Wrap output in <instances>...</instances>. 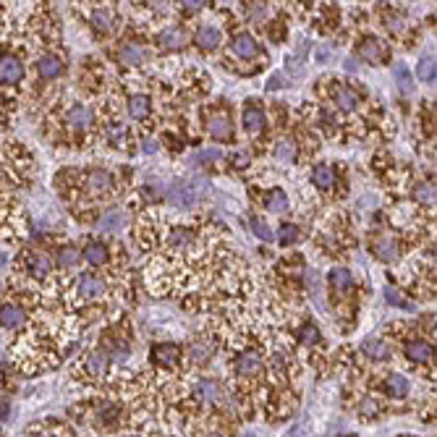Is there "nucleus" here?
<instances>
[{"instance_id": "nucleus-1", "label": "nucleus", "mask_w": 437, "mask_h": 437, "mask_svg": "<svg viewBox=\"0 0 437 437\" xmlns=\"http://www.w3.org/2000/svg\"><path fill=\"white\" fill-rule=\"evenodd\" d=\"M194 401H197L202 409H223L225 390L220 387V382H215V380H197V382H194Z\"/></svg>"}, {"instance_id": "nucleus-2", "label": "nucleus", "mask_w": 437, "mask_h": 437, "mask_svg": "<svg viewBox=\"0 0 437 437\" xmlns=\"http://www.w3.org/2000/svg\"><path fill=\"white\" fill-rule=\"evenodd\" d=\"M233 369H236V378L241 382H251V380L262 378V369H265V361H262V353L259 351H241L233 361Z\"/></svg>"}, {"instance_id": "nucleus-3", "label": "nucleus", "mask_w": 437, "mask_h": 437, "mask_svg": "<svg viewBox=\"0 0 437 437\" xmlns=\"http://www.w3.org/2000/svg\"><path fill=\"white\" fill-rule=\"evenodd\" d=\"M24 74V60L18 58L16 52H0V86L21 84Z\"/></svg>"}, {"instance_id": "nucleus-4", "label": "nucleus", "mask_w": 437, "mask_h": 437, "mask_svg": "<svg viewBox=\"0 0 437 437\" xmlns=\"http://www.w3.org/2000/svg\"><path fill=\"white\" fill-rule=\"evenodd\" d=\"M92 424L97 429H118L120 427V403L118 401H100L92 409Z\"/></svg>"}, {"instance_id": "nucleus-5", "label": "nucleus", "mask_w": 437, "mask_h": 437, "mask_svg": "<svg viewBox=\"0 0 437 437\" xmlns=\"http://www.w3.org/2000/svg\"><path fill=\"white\" fill-rule=\"evenodd\" d=\"M24 270H26V278H32V280H47L52 273V262L47 254H42V251H24Z\"/></svg>"}, {"instance_id": "nucleus-6", "label": "nucleus", "mask_w": 437, "mask_h": 437, "mask_svg": "<svg viewBox=\"0 0 437 437\" xmlns=\"http://www.w3.org/2000/svg\"><path fill=\"white\" fill-rule=\"evenodd\" d=\"M26 322H29V312H26V307L21 301H6V304H0V327L18 330Z\"/></svg>"}, {"instance_id": "nucleus-7", "label": "nucleus", "mask_w": 437, "mask_h": 437, "mask_svg": "<svg viewBox=\"0 0 437 437\" xmlns=\"http://www.w3.org/2000/svg\"><path fill=\"white\" fill-rule=\"evenodd\" d=\"M84 191L89 197H108L113 191V176L103 168H95L84 176Z\"/></svg>"}, {"instance_id": "nucleus-8", "label": "nucleus", "mask_w": 437, "mask_h": 437, "mask_svg": "<svg viewBox=\"0 0 437 437\" xmlns=\"http://www.w3.org/2000/svg\"><path fill=\"white\" fill-rule=\"evenodd\" d=\"M105 291H108V285H105L103 278H97V275H81L76 283V296L81 301H97L103 299Z\"/></svg>"}, {"instance_id": "nucleus-9", "label": "nucleus", "mask_w": 437, "mask_h": 437, "mask_svg": "<svg viewBox=\"0 0 437 437\" xmlns=\"http://www.w3.org/2000/svg\"><path fill=\"white\" fill-rule=\"evenodd\" d=\"M35 69H37V76L42 79V81H52V79L63 76V60L55 52H42L35 60Z\"/></svg>"}, {"instance_id": "nucleus-10", "label": "nucleus", "mask_w": 437, "mask_h": 437, "mask_svg": "<svg viewBox=\"0 0 437 437\" xmlns=\"http://www.w3.org/2000/svg\"><path fill=\"white\" fill-rule=\"evenodd\" d=\"M26 437H74V432H71V427L66 421L42 419L26 432Z\"/></svg>"}, {"instance_id": "nucleus-11", "label": "nucleus", "mask_w": 437, "mask_h": 437, "mask_svg": "<svg viewBox=\"0 0 437 437\" xmlns=\"http://www.w3.org/2000/svg\"><path fill=\"white\" fill-rule=\"evenodd\" d=\"M66 123H69L74 131H86L95 126V113L89 110L86 105H71L66 110Z\"/></svg>"}, {"instance_id": "nucleus-12", "label": "nucleus", "mask_w": 437, "mask_h": 437, "mask_svg": "<svg viewBox=\"0 0 437 437\" xmlns=\"http://www.w3.org/2000/svg\"><path fill=\"white\" fill-rule=\"evenodd\" d=\"M152 361L157 367L163 369H173L181 364V348L176 343H160V346H154L152 348Z\"/></svg>"}, {"instance_id": "nucleus-13", "label": "nucleus", "mask_w": 437, "mask_h": 437, "mask_svg": "<svg viewBox=\"0 0 437 437\" xmlns=\"http://www.w3.org/2000/svg\"><path fill=\"white\" fill-rule=\"evenodd\" d=\"M372 251H375V257L382 259V262H393V259L398 257V241H395V236H390V233H380V236L372 239Z\"/></svg>"}, {"instance_id": "nucleus-14", "label": "nucleus", "mask_w": 437, "mask_h": 437, "mask_svg": "<svg viewBox=\"0 0 437 437\" xmlns=\"http://www.w3.org/2000/svg\"><path fill=\"white\" fill-rule=\"evenodd\" d=\"M81 367H84L86 378L92 382H100L105 378V372H108V356L103 351H89L81 361Z\"/></svg>"}, {"instance_id": "nucleus-15", "label": "nucleus", "mask_w": 437, "mask_h": 437, "mask_svg": "<svg viewBox=\"0 0 437 437\" xmlns=\"http://www.w3.org/2000/svg\"><path fill=\"white\" fill-rule=\"evenodd\" d=\"M406 359H409V364L424 367V364H432L435 351H432V346L427 341H412L406 346Z\"/></svg>"}, {"instance_id": "nucleus-16", "label": "nucleus", "mask_w": 437, "mask_h": 437, "mask_svg": "<svg viewBox=\"0 0 437 437\" xmlns=\"http://www.w3.org/2000/svg\"><path fill=\"white\" fill-rule=\"evenodd\" d=\"M359 55L364 60H369V63H385V60H387L385 45L380 42V40H375V37H367V40H361Z\"/></svg>"}, {"instance_id": "nucleus-17", "label": "nucleus", "mask_w": 437, "mask_h": 437, "mask_svg": "<svg viewBox=\"0 0 437 437\" xmlns=\"http://www.w3.org/2000/svg\"><path fill=\"white\" fill-rule=\"evenodd\" d=\"M207 131L215 139H220V142H231L233 139V123L225 113H217V115H212V118L207 120Z\"/></svg>"}, {"instance_id": "nucleus-18", "label": "nucleus", "mask_w": 437, "mask_h": 437, "mask_svg": "<svg viewBox=\"0 0 437 437\" xmlns=\"http://www.w3.org/2000/svg\"><path fill=\"white\" fill-rule=\"evenodd\" d=\"M361 351L367 353L369 361H390V346L385 341H380V338H367V341L361 343Z\"/></svg>"}, {"instance_id": "nucleus-19", "label": "nucleus", "mask_w": 437, "mask_h": 437, "mask_svg": "<svg viewBox=\"0 0 437 437\" xmlns=\"http://www.w3.org/2000/svg\"><path fill=\"white\" fill-rule=\"evenodd\" d=\"M231 50L239 55V58L249 60V58H257L259 55V45L254 42V37L251 35H236L231 42Z\"/></svg>"}, {"instance_id": "nucleus-20", "label": "nucleus", "mask_w": 437, "mask_h": 437, "mask_svg": "<svg viewBox=\"0 0 437 437\" xmlns=\"http://www.w3.org/2000/svg\"><path fill=\"white\" fill-rule=\"evenodd\" d=\"M220 42H223V32L217 26L205 24L197 29V45L202 50H215V47H220Z\"/></svg>"}, {"instance_id": "nucleus-21", "label": "nucleus", "mask_w": 437, "mask_h": 437, "mask_svg": "<svg viewBox=\"0 0 437 437\" xmlns=\"http://www.w3.org/2000/svg\"><path fill=\"white\" fill-rule=\"evenodd\" d=\"M409 390H412V385H409V380L403 378V375H398V372H390L385 378V393L387 398H406L409 395Z\"/></svg>"}, {"instance_id": "nucleus-22", "label": "nucleus", "mask_w": 437, "mask_h": 437, "mask_svg": "<svg viewBox=\"0 0 437 437\" xmlns=\"http://www.w3.org/2000/svg\"><path fill=\"white\" fill-rule=\"evenodd\" d=\"M157 42L163 45L165 50H178V47H183V45H186V32H183L181 26H168V29H163V32H160Z\"/></svg>"}, {"instance_id": "nucleus-23", "label": "nucleus", "mask_w": 437, "mask_h": 437, "mask_svg": "<svg viewBox=\"0 0 437 437\" xmlns=\"http://www.w3.org/2000/svg\"><path fill=\"white\" fill-rule=\"evenodd\" d=\"M197 189L191 186V183H176L171 191V199H173V205H178L183 207V210H189L194 202H197Z\"/></svg>"}, {"instance_id": "nucleus-24", "label": "nucleus", "mask_w": 437, "mask_h": 437, "mask_svg": "<svg viewBox=\"0 0 437 437\" xmlns=\"http://www.w3.org/2000/svg\"><path fill=\"white\" fill-rule=\"evenodd\" d=\"M212 353H215L212 341H207V338H194V341H191L189 356L194 364H207V361L212 359Z\"/></svg>"}, {"instance_id": "nucleus-25", "label": "nucleus", "mask_w": 437, "mask_h": 437, "mask_svg": "<svg viewBox=\"0 0 437 437\" xmlns=\"http://www.w3.org/2000/svg\"><path fill=\"white\" fill-rule=\"evenodd\" d=\"M333 100H335V105H338L343 113L356 110V105H359V97H356V92H353V89H348V86H343V84H338L333 89Z\"/></svg>"}, {"instance_id": "nucleus-26", "label": "nucleus", "mask_w": 437, "mask_h": 437, "mask_svg": "<svg viewBox=\"0 0 437 437\" xmlns=\"http://www.w3.org/2000/svg\"><path fill=\"white\" fill-rule=\"evenodd\" d=\"M241 120H244V129H246L249 134H259V131L265 129L267 115L262 108H246L244 115H241Z\"/></svg>"}, {"instance_id": "nucleus-27", "label": "nucleus", "mask_w": 437, "mask_h": 437, "mask_svg": "<svg viewBox=\"0 0 437 437\" xmlns=\"http://www.w3.org/2000/svg\"><path fill=\"white\" fill-rule=\"evenodd\" d=\"M81 257L89 262V265H105L108 262V246L100 244V241H86V246L81 249Z\"/></svg>"}, {"instance_id": "nucleus-28", "label": "nucleus", "mask_w": 437, "mask_h": 437, "mask_svg": "<svg viewBox=\"0 0 437 437\" xmlns=\"http://www.w3.org/2000/svg\"><path fill=\"white\" fill-rule=\"evenodd\" d=\"M144 58H147V52H144V47H139V45H123L118 52V60L120 63H126V66H139Z\"/></svg>"}, {"instance_id": "nucleus-29", "label": "nucleus", "mask_w": 437, "mask_h": 437, "mask_svg": "<svg viewBox=\"0 0 437 437\" xmlns=\"http://www.w3.org/2000/svg\"><path fill=\"white\" fill-rule=\"evenodd\" d=\"M312 183H314L317 189L327 191L335 183L333 168H330V165H317V168H314V173H312Z\"/></svg>"}, {"instance_id": "nucleus-30", "label": "nucleus", "mask_w": 437, "mask_h": 437, "mask_svg": "<svg viewBox=\"0 0 437 437\" xmlns=\"http://www.w3.org/2000/svg\"><path fill=\"white\" fill-rule=\"evenodd\" d=\"M123 225V215L118 210H110V212H105L100 217V223H97V231L100 233H115Z\"/></svg>"}, {"instance_id": "nucleus-31", "label": "nucleus", "mask_w": 437, "mask_h": 437, "mask_svg": "<svg viewBox=\"0 0 437 437\" xmlns=\"http://www.w3.org/2000/svg\"><path fill=\"white\" fill-rule=\"evenodd\" d=\"M330 285H333V288H338V291H348V288L353 285L351 273H348L346 267H335L333 273H330Z\"/></svg>"}, {"instance_id": "nucleus-32", "label": "nucleus", "mask_w": 437, "mask_h": 437, "mask_svg": "<svg viewBox=\"0 0 437 437\" xmlns=\"http://www.w3.org/2000/svg\"><path fill=\"white\" fill-rule=\"evenodd\" d=\"M149 97L147 95H134L129 100V113H131V118H147L149 115Z\"/></svg>"}, {"instance_id": "nucleus-33", "label": "nucleus", "mask_w": 437, "mask_h": 437, "mask_svg": "<svg viewBox=\"0 0 437 437\" xmlns=\"http://www.w3.org/2000/svg\"><path fill=\"white\" fill-rule=\"evenodd\" d=\"M92 26H95L97 32H110L113 29V13L108 8H97L92 16H89Z\"/></svg>"}, {"instance_id": "nucleus-34", "label": "nucleus", "mask_w": 437, "mask_h": 437, "mask_svg": "<svg viewBox=\"0 0 437 437\" xmlns=\"http://www.w3.org/2000/svg\"><path fill=\"white\" fill-rule=\"evenodd\" d=\"M265 207L270 212H285V207H288V197H285V191L275 189L270 191V197L265 199Z\"/></svg>"}, {"instance_id": "nucleus-35", "label": "nucleus", "mask_w": 437, "mask_h": 437, "mask_svg": "<svg viewBox=\"0 0 437 437\" xmlns=\"http://www.w3.org/2000/svg\"><path fill=\"white\" fill-rule=\"evenodd\" d=\"M416 74H419L421 81L432 84V81H435V55H424V58L419 60V69H416Z\"/></svg>"}, {"instance_id": "nucleus-36", "label": "nucleus", "mask_w": 437, "mask_h": 437, "mask_svg": "<svg viewBox=\"0 0 437 437\" xmlns=\"http://www.w3.org/2000/svg\"><path fill=\"white\" fill-rule=\"evenodd\" d=\"M380 412H382V406H380V401H375V398H364V401L359 403L361 419H375V416H380Z\"/></svg>"}, {"instance_id": "nucleus-37", "label": "nucleus", "mask_w": 437, "mask_h": 437, "mask_svg": "<svg viewBox=\"0 0 437 437\" xmlns=\"http://www.w3.org/2000/svg\"><path fill=\"white\" fill-rule=\"evenodd\" d=\"M299 341L304 343V346H314V343L322 341V335H319L317 325H312V322H307V325L299 330Z\"/></svg>"}, {"instance_id": "nucleus-38", "label": "nucleus", "mask_w": 437, "mask_h": 437, "mask_svg": "<svg viewBox=\"0 0 437 437\" xmlns=\"http://www.w3.org/2000/svg\"><path fill=\"white\" fill-rule=\"evenodd\" d=\"M304 58H307V47H304V42H301L299 50L285 58V69H288V71L293 74V76H296V74L301 71V63H304Z\"/></svg>"}, {"instance_id": "nucleus-39", "label": "nucleus", "mask_w": 437, "mask_h": 437, "mask_svg": "<svg viewBox=\"0 0 437 437\" xmlns=\"http://www.w3.org/2000/svg\"><path fill=\"white\" fill-rule=\"evenodd\" d=\"M79 251L74 246H60L58 249V265L60 267H76Z\"/></svg>"}, {"instance_id": "nucleus-40", "label": "nucleus", "mask_w": 437, "mask_h": 437, "mask_svg": "<svg viewBox=\"0 0 437 437\" xmlns=\"http://www.w3.org/2000/svg\"><path fill=\"white\" fill-rule=\"evenodd\" d=\"M278 236H280V244H283V246H291V244H296V241L301 239V228L299 225H283V228H280V233H278Z\"/></svg>"}, {"instance_id": "nucleus-41", "label": "nucleus", "mask_w": 437, "mask_h": 437, "mask_svg": "<svg viewBox=\"0 0 437 437\" xmlns=\"http://www.w3.org/2000/svg\"><path fill=\"white\" fill-rule=\"evenodd\" d=\"M393 76H395V81H398V86H401L403 92H412V89H414L412 74H409V69H406V66H395Z\"/></svg>"}, {"instance_id": "nucleus-42", "label": "nucleus", "mask_w": 437, "mask_h": 437, "mask_svg": "<svg viewBox=\"0 0 437 437\" xmlns=\"http://www.w3.org/2000/svg\"><path fill=\"white\" fill-rule=\"evenodd\" d=\"M275 157H278V160H285V163H291L293 157H296V147H293V142H278V147H275Z\"/></svg>"}, {"instance_id": "nucleus-43", "label": "nucleus", "mask_w": 437, "mask_h": 437, "mask_svg": "<svg viewBox=\"0 0 437 437\" xmlns=\"http://www.w3.org/2000/svg\"><path fill=\"white\" fill-rule=\"evenodd\" d=\"M168 241H171L173 246H189L191 241H194V236L186 228H176V231H171V239Z\"/></svg>"}, {"instance_id": "nucleus-44", "label": "nucleus", "mask_w": 437, "mask_h": 437, "mask_svg": "<svg viewBox=\"0 0 437 437\" xmlns=\"http://www.w3.org/2000/svg\"><path fill=\"white\" fill-rule=\"evenodd\" d=\"M251 228H254V233H257V239L273 241V231H270V228H267V223H262L259 217H251Z\"/></svg>"}, {"instance_id": "nucleus-45", "label": "nucleus", "mask_w": 437, "mask_h": 437, "mask_svg": "<svg viewBox=\"0 0 437 437\" xmlns=\"http://www.w3.org/2000/svg\"><path fill=\"white\" fill-rule=\"evenodd\" d=\"M414 191H416V199H421V202H435V189H429L427 183H419Z\"/></svg>"}, {"instance_id": "nucleus-46", "label": "nucleus", "mask_w": 437, "mask_h": 437, "mask_svg": "<svg viewBox=\"0 0 437 437\" xmlns=\"http://www.w3.org/2000/svg\"><path fill=\"white\" fill-rule=\"evenodd\" d=\"M246 11L251 18H265L267 16V3H249Z\"/></svg>"}, {"instance_id": "nucleus-47", "label": "nucleus", "mask_w": 437, "mask_h": 437, "mask_svg": "<svg viewBox=\"0 0 437 437\" xmlns=\"http://www.w3.org/2000/svg\"><path fill=\"white\" fill-rule=\"evenodd\" d=\"M223 157V152H217V149H207V152H202L197 157L199 163H215V160H220Z\"/></svg>"}, {"instance_id": "nucleus-48", "label": "nucleus", "mask_w": 437, "mask_h": 437, "mask_svg": "<svg viewBox=\"0 0 437 437\" xmlns=\"http://www.w3.org/2000/svg\"><path fill=\"white\" fill-rule=\"evenodd\" d=\"M385 296H387V304H393V307H406V304H403V296L395 291V288H387Z\"/></svg>"}, {"instance_id": "nucleus-49", "label": "nucleus", "mask_w": 437, "mask_h": 437, "mask_svg": "<svg viewBox=\"0 0 437 437\" xmlns=\"http://www.w3.org/2000/svg\"><path fill=\"white\" fill-rule=\"evenodd\" d=\"M8 414H11V403L6 398H0V424L8 421Z\"/></svg>"}, {"instance_id": "nucleus-50", "label": "nucleus", "mask_w": 437, "mask_h": 437, "mask_svg": "<svg viewBox=\"0 0 437 437\" xmlns=\"http://www.w3.org/2000/svg\"><path fill=\"white\" fill-rule=\"evenodd\" d=\"M181 6H183L186 11H199L205 3H202V0H189V3H181Z\"/></svg>"}, {"instance_id": "nucleus-51", "label": "nucleus", "mask_w": 437, "mask_h": 437, "mask_svg": "<svg viewBox=\"0 0 437 437\" xmlns=\"http://www.w3.org/2000/svg\"><path fill=\"white\" fill-rule=\"evenodd\" d=\"M147 152H157V142H144Z\"/></svg>"}, {"instance_id": "nucleus-52", "label": "nucleus", "mask_w": 437, "mask_h": 437, "mask_svg": "<svg viewBox=\"0 0 437 437\" xmlns=\"http://www.w3.org/2000/svg\"><path fill=\"white\" fill-rule=\"evenodd\" d=\"M6 265H8V254L0 249V267H6Z\"/></svg>"}, {"instance_id": "nucleus-53", "label": "nucleus", "mask_w": 437, "mask_h": 437, "mask_svg": "<svg viewBox=\"0 0 437 437\" xmlns=\"http://www.w3.org/2000/svg\"><path fill=\"white\" fill-rule=\"evenodd\" d=\"M126 437H144V435H139V432H137V435H126Z\"/></svg>"}, {"instance_id": "nucleus-54", "label": "nucleus", "mask_w": 437, "mask_h": 437, "mask_svg": "<svg viewBox=\"0 0 437 437\" xmlns=\"http://www.w3.org/2000/svg\"><path fill=\"white\" fill-rule=\"evenodd\" d=\"M0 13H3V3H0Z\"/></svg>"}, {"instance_id": "nucleus-55", "label": "nucleus", "mask_w": 437, "mask_h": 437, "mask_svg": "<svg viewBox=\"0 0 437 437\" xmlns=\"http://www.w3.org/2000/svg\"><path fill=\"white\" fill-rule=\"evenodd\" d=\"M246 437H251V435H246Z\"/></svg>"}]
</instances>
